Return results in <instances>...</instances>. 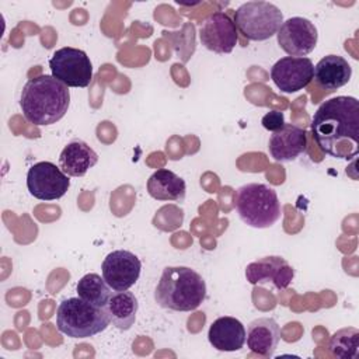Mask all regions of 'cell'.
<instances>
[{"mask_svg": "<svg viewBox=\"0 0 359 359\" xmlns=\"http://www.w3.org/2000/svg\"><path fill=\"white\" fill-rule=\"evenodd\" d=\"M70 187L69 175L50 161H39L27 172V188L39 201H55L66 195Z\"/></svg>", "mask_w": 359, "mask_h": 359, "instance_id": "ba28073f", "label": "cell"}, {"mask_svg": "<svg viewBox=\"0 0 359 359\" xmlns=\"http://www.w3.org/2000/svg\"><path fill=\"white\" fill-rule=\"evenodd\" d=\"M142 271L140 259L128 250H115L109 252L102 264L101 272L105 282L112 290H129L132 287Z\"/></svg>", "mask_w": 359, "mask_h": 359, "instance_id": "30bf717a", "label": "cell"}, {"mask_svg": "<svg viewBox=\"0 0 359 359\" xmlns=\"http://www.w3.org/2000/svg\"><path fill=\"white\" fill-rule=\"evenodd\" d=\"M314 74V65L309 57L285 56L271 67L273 84L286 94L303 90L310 84Z\"/></svg>", "mask_w": 359, "mask_h": 359, "instance_id": "7c38bea8", "label": "cell"}, {"mask_svg": "<svg viewBox=\"0 0 359 359\" xmlns=\"http://www.w3.org/2000/svg\"><path fill=\"white\" fill-rule=\"evenodd\" d=\"M262 126L269 130V132H275L278 129H280L285 125V116L283 112L280 111H269L268 114H265L261 119Z\"/></svg>", "mask_w": 359, "mask_h": 359, "instance_id": "603a6c76", "label": "cell"}, {"mask_svg": "<svg viewBox=\"0 0 359 359\" xmlns=\"http://www.w3.org/2000/svg\"><path fill=\"white\" fill-rule=\"evenodd\" d=\"M67 86L49 74L29 79L21 91L20 107L24 118L36 126H46L60 121L69 108Z\"/></svg>", "mask_w": 359, "mask_h": 359, "instance_id": "7a4b0ae2", "label": "cell"}, {"mask_svg": "<svg viewBox=\"0 0 359 359\" xmlns=\"http://www.w3.org/2000/svg\"><path fill=\"white\" fill-rule=\"evenodd\" d=\"M330 352L341 359H352L359 352V330L355 327H346L335 331L328 344Z\"/></svg>", "mask_w": 359, "mask_h": 359, "instance_id": "7402d4cb", "label": "cell"}, {"mask_svg": "<svg viewBox=\"0 0 359 359\" xmlns=\"http://www.w3.org/2000/svg\"><path fill=\"white\" fill-rule=\"evenodd\" d=\"M294 269L278 255H269L250 262L245 266V278L251 285L272 283L278 290L286 289L293 280Z\"/></svg>", "mask_w": 359, "mask_h": 359, "instance_id": "4fadbf2b", "label": "cell"}, {"mask_svg": "<svg viewBox=\"0 0 359 359\" xmlns=\"http://www.w3.org/2000/svg\"><path fill=\"white\" fill-rule=\"evenodd\" d=\"M311 135L318 149L335 158L351 160L359 153V101L338 95L324 101L313 115Z\"/></svg>", "mask_w": 359, "mask_h": 359, "instance_id": "6da1fadb", "label": "cell"}, {"mask_svg": "<svg viewBox=\"0 0 359 359\" xmlns=\"http://www.w3.org/2000/svg\"><path fill=\"white\" fill-rule=\"evenodd\" d=\"M268 150L275 161H293L306 153L307 133L300 126L285 123L280 129L272 132L268 142Z\"/></svg>", "mask_w": 359, "mask_h": 359, "instance_id": "5bb4252c", "label": "cell"}, {"mask_svg": "<svg viewBox=\"0 0 359 359\" xmlns=\"http://www.w3.org/2000/svg\"><path fill=\"white\" fill-rule=\"evenodd\" d=\"M52 76L67 87L84 88L93 79V63L81 49L63 46L49 59Z\"/></svg>", "mask_w": 359, "mask_h": 359, "instance_id": "52a82bcc", "label": "cell"}, {"mask_svg": "<svg viewBox=\"0 0 359 359\" xmlns=\"http://www.w3.org/2000/svg\"><path fill=\"white\" fill-rule=\"evenodd\" d=\"M205 297L203 278L188 266H165L154 290L156 303L172 311L196 310Z\"/></svg>", "mask_w": 359, "mask_h": 359, "instance_id": "3957f363", "label": "cell"}, {"mask_svg": "<svg viewBox=\"0 0 359 359\" xmlns=\"http://www.w3.org/2000/svg\"><path fill=\"white\" fill-rule=\"evenodd\" d=\"M247 346L251 352L261 356H272L280 341V328L272 317L252 320L245 331Z\"/></svg>", "mask_w": 359, "mask_h": 359, "instance_id": "2e32d148", "label": "cell"}, {"mask_svg": "<svg viewBox=\"0 0 359 359\" xmlns=\"http://www.w3.org/2000/svg\"><path fill=\"white\" fill-rule=\"evenodd\" d=\"M109 323L105 307H97L80 297L62 300L56 310V327L70 338L94 337L107 330Z\"/></svg>", "mask_w": 359, "mask_h": 359, "instance_id": "5b68a950", "label": "cell"}, {"mask_svg": "<svg viewBox=\"0 0 359 359\" xmlns=\"http://www.w3.org/2000/svg\"><path fill=\"white\" fill-rule=\"evenodd\" d=\"M234 24L250 41H266L283 22L280 8L269 1H247L234 11Z\"/></svg>", "mask_w": 359, "mask_h": 359, "instance_id": "8992f818", "label": "cell"}, {"mask_svg": "<svg viewBox=\"0 0 359 359\" xmlns=\"http://www.w3.org/2000/svg\"><path fill=\"white\" fill-rule=\"evenodd\" d=\"M278 43L289 56L304 57L311 53L317 45V28L303 17H292L282 22L276 32Z\"/></svg>", "mask_w": 359, "mask_h": 359, "instance_id": "9c48e42d", "label": "cell"}, {"mask_svg": "<svg viewBox=\"0 0 359 359\" xmlns=\"http://www.w3.org/2000/svg\"><path fill=\"white\" fill-rule=\"evenodd\" d=\"M234 206L240 219L250 227L266 229L280 219V202L273 188L251 182L241 185L234 194Z\"/></svg>", "mask_w": 359, "mask_h": 359, "instance_id": "277c9868", "label": "cell"}, {"mask_svg": "<svg viewBox=\"0 0 359 359\" xmlns=\"http://www.w3.org/2000/svg\"><path fill=\"white\" fill-rule=\"evenodd\" d=\"M351 76L352 67L346 59L339 55H327L314 66L313 79L321 88L335 91L348 84Z\"/></svg>", "mask_w": 359, "mask_h": 359, "instance_id": "e0dca14e", "label": "cell"}, {"mask_svg": "<svg viewBox=\"0 0 359 359\" xmlns=\"http://www.w3.org/2000/svg\"><path fill=\"white\" fill-rule=\"evenodd\" d=\"M76 292L80 299L97 307H105L112 294V289L105 282V279L94 272L86 273L80 278L76 286Z\"/></svg>", "mask_w": 359, "mask_h": 359, "instance_id": "44dd1931", "label": "cell"}, {"mask_svg": "<svg viewBox=\"0 0 359 359\" xmlns=\"http://www.w3.org/2000/svg\"><path fill=\"white\" fill-rule=\"evenodd\" d=\"M210 345L222 352L240 351L245 344V328L240 320L230 316L216 318L208 331Z\"/></svg>", "mask_w": 359, "mask_h": 359, "instance_id": "9a60e30c", "label": "cell"}, {"mask_svg": "<svg viewBox=\"0 0 359 359\" xmlns=\"http://www.w3.org/2000/svg\"><path fill=\"white\" fill-rule=\"evenodd\" d=\"M111 323L121 331H128L136 321L139 303L129 290L114 292L105 306Z\"/></svg>", "mask_w": 359, "mask_h": 359, "instance_id": "ffe728a7", "label": "cell"}, {"mask_svg": "<svg viewBox=\"0 0 359 359\" xmlns=\"http://www.w3.org/2000/svg\"><path fill=\"white\" fill-rule=\"evenodd\" d=\"M146 187L149 195L157 201L182 202L185 199V181L174 171L167 168H160L154 171L149 177Z\"/></svg>", "mask_w": 359, "mask_h": 359, "instance_id": "d6986e66", "label": "cell"}, {"mask_svg": "<svg viewBox=\"0 0 359 359\" xmlns=\"http://www.w3.org/2000/svg\"><path fill=\"white\" fill-rule=\"evenodd\" d=\"M201 43L215 53H230L238 41L237 27L229 14L216 11L208 15L199 27Z\"/></svg>", "mask_w": 359, "mask_h": 359, "instance_id": "8fae6325", "label": "cell"}, {"mask_svg": "<svg viewBox=\"0 0 359 359\" xmlns=\"http://www.w3.org/2000/svg\"><path fill=\"white\" fill-rule=\"evenodd\" d=\"M98 161V154L83 140L69 142L59 156V167L69 177H83Z\"/></svg>", "mask_w": 359, "mask_h": 359, "instance_id": "ac0fdd59", "label": "cell"}]
</instances>
